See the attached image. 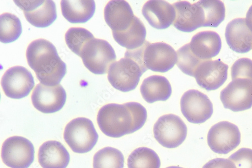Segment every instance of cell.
<instances>
[{"label":"cell","instance_id":"obj_24","mask_svg":"<svg viewBox=\"0 0 252 168\" xmlns=\"http://www.w3.org/2000/svg\"><path fill=\"white\" fill-rule=\"evenodd\" d=\"M112 33L117 43L127 50L137 49L146 41V28L140 19L135 16L128 29L121 32L112 31Z\"/></svg>","mask_w":252,"mask_h":168},{"label":"cell","instance_id":"obj_18","mask_svg":"<svg viewBox=\"0 0 252 168\" xmlns=\"http://www.w3.org/2000/svg\"><path fill=\"white\" fill-rule=\"evenodd\" d=\"M134 17L131 6L123 0L110 1L104 8V19L112 31L121 32L128 29Z\"/></svg>","mask_w":252,"mask_h":168},{"label":"cell","instance_id":"obj_34","mask_svg":"<svg viewBox=\"0 0 252 168\" xmlns=\"http://www.w3.org/2000/svg\"><path fill=\"white\" fill-rule=\"evenodd\" d=\"M246 23L249 29L252 32V5L247 13Z\"/></svg>","mask_w":252,"mask_h":168},{"label":"cell","instance_id":"obj_22","mask_svg":"<svg viewBox=\"0 0 252 168\" xmlns=\"http://www.w3.org/2000/svg\"><path fill=\"white\" fill-rule=\"evenodd\" d=\"M140 92L145 101L149 103L165 101L172 93L169 80L159 75H153L144 80L140 87Z\"/></svg>","mask_w":252,"mask_h":168},{"label":"cell","instance_id":"obj_26","mask_svg":"<svg viewBox=\"0 0 252 168\" xmlns=\"http://www.w3.org/2000/svg\"><path fill=\"white\" fill-rule=\"evenodd\" d=\"M128 168H160V160L153 150L141 147L133 151L129 155Z\"/></svg>","mask_w":252,"mask_h":168},{"label":"cell","instance_id":"obj_15","mask_svg":"<svg viewBox=\"0 0 252 168\" xmlns=\"http://www.w3.org/2000/svg\"><path fill=\"white\" fill-rule=\"evenodd\" d=\"M228 69L220 59L205 60L198 66L194 77L201 88L208 91L216 90L226 81Z\"/></svg>","mask_w":252,"mask_h":168},{"label":"cell","instance_id":"obj_14","mask_svg":"<svg viewBox=\"0 0 252 168\" xmlns=\"http://www.w3.org/2000/svg\"><path fill=\"white\" fill-rule=\"evenodd\" d=\"M14 2L17 6L24 11L28 22L36 28H47L57 19L56 4L51 0Z\"/></svg>","mask_w":252,"mask_h":168},{"label":"cell","instance_id":"obj_31","mask_svg":"<svg viewBox=\"0 0 252 168\" xmlns=\"http://www.w3.org/2000/svg\"><path fill=\"white\" fill-rule=\"evenodd\" d=\"M233 80L237 79H248L252 81V60L241 58L237 60L231 68Z\"/></svg>","mask_w":252,"mask_h":168},{"label":"cell","instance_id":"obj_20","mask_svg":"<svg viewBox=\"0 0 252 168\" xmlns=\"http://www.w3.org/2000/svg\"><path fill=\"white\" fill-rule=\"evenodd\" d=\"M38 159L43 168H66L70 156L65 147L60 142L49 140L40 146Z\"/></svg>","mask_w":252,"mask_h":168},{"label":"cell","instance_id":"obj_17","mask_svg":"<svg viewBox=\"0 0 252 168\" xmlns=\"http://www.w3.org/2000/svg\"><path fill=\"white\" fill-rule=\"evenodd\" d=\"M142 12L149 24L158 29L169 28L173 24L176 18V11L173 5L161 0L147 2Z\"/></svg>","mask_w":252,"mask_h":168},{"label":"cell","instance_id":"obj_32","mask_svg":"<svg viewBox=\"0 0 252 168\" xmlns=\"http://www.w3.org/2000/svg\"><path fill=\"white\" fill-rule=\"evenodd\" d=\"M228 159L233 161L237 168H252V150L240 149L231 155Z\"/></svg>","mask_w":252,"mask_h":168},{"label":"cell","instance_id":"obj_19","mask_svg":"<svg viewBox=\"0 0 252 168\" xmlns=\"http://www.w3.org/2000/svg\"><path fill=\"white\" fill-rule=\"evenodd\" d=\"M225 36L228 46L236 53L245 54L252 50V32L245 18L231 21L226 26Z\"/></svg>","mask_w":252,"mask_h":168},{"label":"cell","instance_id":"obj_28","mask_svg":"<svg viewBox=\"0 0 252 168\" xmlns=\"http://www.w3.org/2000/svg\"><path fill=\"white\" fill-rule=\"evenodd\" d=\"M124 157L119 150L112 147H106L98 151L94 156V168H123Z\"/></svg>","mask_w":252,"mask_h":168},{"label":"cell","instance_id":"obj_27","mask_svg":"<svg viewBox=\"0 0 252 168\" xmlns=\"http://www.w3.org/2000/svg\"><path fill=\"white\" fill-rule=\"evenodd\" d=\"M198 3L204 13L203 27L218 28L225 19V8L224 3L219 0L200 1Z\"/></svg>","mask_w":252,"mask_h":168},{"label":"cell","instance_id":"obj_33","mask_svg":"<svg viewBox=\"0 0 252 168\" xmlns=\"http://www.w3.org/2000/svg\"><path fill=\"white\" fill-rule=\"evenodd\" d=\"M202 168H237L235 163L227 159L216 158L209 161Z\"/></svg>","mask_w":252,"mask_h":168},{"label":"cell","instance_id":"obj_1","mask_svg":"<svg viewBox=\"0 0 252 168\" xmlns=\"http://www.w3.org/2000/svg\"><path fill=\"white\" fill-rule=\"evenodd\" d=\"M147 117L146 110L139 103H111L105 105L99 110L97 122L105 135L119 138L141 129Z\"/></svg>","mask_w":252,"mask_h":168},{"label":"cell","instance_id":"obj_11","mask_svg":"<svg viewBox=\"0 0 252 168\" xmlns=\"http://www.w3.org/2000/svg\"><path fill=\"white\" fill-rule=\"evenodd\" d=\"M143 62L148 70L165 73L177 64L178 56L175 50L164 43L151 44L145 41L143 49Z\"/></svg>","mask_w":252,"mask_h":168},{"label":"cell","instance_id":"obj_5","mask_svg":"<svg viewBox=\"0 0 252 168\" xmlns=\"http://www.w3.org/2000/svg\"><path fill=\"white\" fill-rule=\"evenodd\" d=\"M64 139L75 153L90 152L96 144L98 135L91 120L78 117L71 120L65 129Z\"/></svg>","mask_w":252,"mask_h":168},{"label":"cell","instance_id":"obj_8","mask_svg":"<svg viewBox=\"0 0 252 168\" xmlns=\"http://www.w3.org/2000/svg\"><path fill=\"white\" fill-rule=\"evenodd\" d=\"M241 139V133L236 125L228 121H221L209 130L207 143L214 152L225 155L237 148Z\"/></svg>","mask_w":252,"mask_h":168},{"label":"cell","instance_id":"obj_16","mask_svg":"<svg viewBox=\"0 0 252 168\" xmlns=\"http://www.w3.org/2000/svg\"><path fill=\"white\" fill-rule=\"evenodd\" d=\"M173 6L176 11L173 26L178 30L191 32L203 27L204 13L198 2L192 4L186 1H178Z\"/></svg>","mask_w":252,"mask_h":168},{"label":"cell","instance_id":"obj_23","mask_svg":"<svg viewBox=\"0 0 252 168\" xmlns=\"http://www.w3.org/2000/svg\"><path fill=\"white\" fill-rule=\"evenodd\" d=\"M62 13L71 24H85L94 16L95 11L94 1L63 0L61 2Z\"/></svg>","mask_w":252,"mask_h":168},{"label":"cell","instance_id":"obj_6","mask_svg":"<svg viewBox=\"0 0 252 168\" xmlns=\"http://www.w3.org/2000/svg\"><path fill=\"white\" fill-rule=\"evenodd\" d=\"M187 128L178 116L169 114L158 118L154 125V134L156 140L168 149L177 148L185 141Z\"/></svg>","mask_w":252,"mask_h":168},{"label":"cell","instance_id":"obj_7","mask_svg":"<svg viewBox=\"0 0 252 168\" xmlns=\"http://www.w3.org/2000/svg\"><path fill=\"white\" fill-rule=\"evenodd\" d=\"M1 157L3 163L11 168H29L34 159L33 145L25 138L10 137L3 143Z\"/></svg>","mask_w":252,"mask_h":168},{"label":"cell","instance_id":"obj_13","mask_svg":"<svg viewBox=\"0 0 252 168\" xmlns=\"http://www.w3.org/2000/svg\"><path fill=\"white\" fill-rule=\"evenodd\" d=\"M67 99L66 92L62 85L47 86L38 84L32 95L33 107L44 113H53L64 107Z\"/></svg>","mask_w":252,"mask_h":168},{"label":"cell","instance_id":"obj_4","mask_svg":"<svg viewBox=\"0 0 252 168\" xmlns=\"http://www.w3.org/2000/svg\"><path fill=\"white\" fill-rule=\"evenodd\" d=\"M80 57L84 65L96 75L108 73L110 66L117 58L114 49L107 41L95 38L84 46Z\"/></svg>","mask_w":252,"mask_h":168},{"label":"cell","instance_id":"obj_3","mask_svg":"<svg viewBox=\"0 0 252 168\" xmlns=\"http://www.w3.org/2000/svg\"><path fill=\"white\" fill-rule=\"evenodd\" d=\"M143 46L132 51L127 50L124 57L110 66L108 79L111 85L123 92L134 90L142 75L148 69L143 62Z\"/></svg>","mask_w":252,"mask_h":168},{"label":"cell","instance_id":"obj_9","mask_svg":"<svg viewBox=\"0 0 252 168\" xmlns=\"http://www.w3.org/2000/svg\"><path fill=\"white\" fill-rule=\"evenodd\" d=\"M183 115L190 123L201 124L211 118L214 112L213 104L208 96L197 90H189L180 101Z\"/></svg>","mask_w":252,"mask_h":168},{"label":"cell","instance_id":"obj_10","mask_svg":"<svg viewBox=\"0 0 252 168\" xmlns=\"http://www.w3.org/2000/svg\"><path fill=\"white\" fill-rule=\"evenodd\" d=\"M225 109L233 112L250 109L252 107V81L239 78L233 80L220 93Z\"/></svg>","mask_w":252,"mask_h":168},{"label":"cell","instance_id":"obj_29","mask_svg":"<svg viewBox=\"0 0 252 168\" xmlns=\"http://www.w3.org/2000/svg\"><path fill=\"white\" fill-rule=\"evenodd\" d=\"M177 53V65L179 69L186 75L194 77L198 66L205 60L200 59L193 54L189 44L181 47Z\"/></svg>","mask_w":252,"mask_h":168},{"label":"cell","instance_id":"obj_2","mask_svg":"<svg viewBox=\"0 0 252 168\" xmlns=\"http://www.w3.org/2000/svg\"><path fill=\"white\" fill-rule=\"evenodd\" d=\"M26 55L28 64L40 84L47 86L59 85L66 74L67 66L51 42L44 39L33 41Z\"/></svg>","mask_w":252,"mask_h":168},{"label":"cell","instance_id":"obj_30","mask_svg":"<svg viewBox=\"0 0 252 168\" xmlns=\"http://www.w3.org/2000/svg\"><path fill=\"white\" fill-rule=\"evenodd\" d=\"M94 36L88 30L81 28H72L65 34L66 43L68 48L78 56H80L82 49Z\"/></svg>","mask_w":252,"mask_h":168},{"label":"cell","instance_id":"obj_35","mask_svg":"<svg viewBox=\"0 0 252 168\" xmlns=\"http://www.w3.org/2000/svg\"><path fill=\"white\" fill-rule=\"evenodd\" d=\"M166 168H183L178 167V166H170L169 167H167Z\"/></svg>","mask_w":252,"mask_h":168},{"label":"cell","instance_id":"obj_25","mask_svg":"<svg viewBox=\"0 0 252 168\" xmlns=\"http://www.w3.org/2000/svg\"><path fill=\"white\" fill-rule=\"evenodd\" d=\"M23 31L22 23L15 15L5 13L0 16V40L9 44L16 40Z\"/></svg>","mask_w":252,"mask_h":168},{"label":"cell","instance_id":"obj_21","mask_svg":"<svg viewBox=\"0 0 252 168\" xmlns=\"http://www.w3.org/2000/svg\"><path fill=\"white\" fill-rule=\"evenodd\" d=\"M189 44L193 54L203 60H210L218 56L222 47L220 36L212 31L197 33Z\"/></svg>","mask_w":252,"mask_h":168},{"label":"cell","instance_id":"obj_12","mask_svg":"<svg viewBox=\"0 0 252 168\" xmlns=\"http://www.w3.org/2000/svg\"><path fill=\"white\" fill-rule=\"evenodd\" d=\"M34 85L32 74L22 66L9 69L1 80V86L5 95L14 99H20L28 96Z\"/></svg>","mask_w":252,"mask_h":168}]
</instances>
